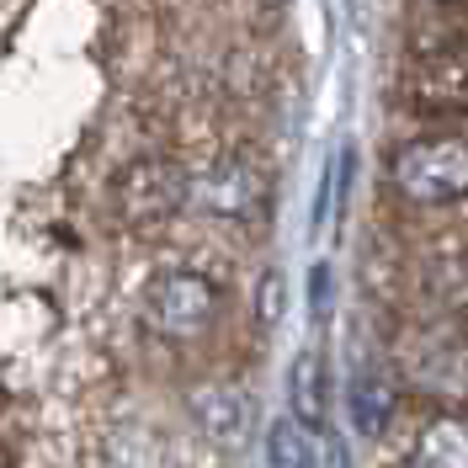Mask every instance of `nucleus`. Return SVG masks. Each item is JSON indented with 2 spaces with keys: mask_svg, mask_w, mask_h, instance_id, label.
Wrapping results in <instances>:
<instances>
[{
  "mask_svg": "<svg viewBox=\"0 0 468 468\" xmlns=\"http://www.w3.org/2000/svg\"><path fill=\"white\" fill-rule=\"evenodd\" d=\"M218 309H224V292L207 282L203 271H192V266H165V271H154L144 282V298H139V314L154 335H165V341H197L213 330L218 320Z\"/></svg>",
  "mask_w": 468,
  "mask_h": 468,
  "instance_id": "f257e3e1",
  "label": "nucleus"
},
{
  "mask_svg": "<svg viewBox=\"0 0 468 468\" xmlns=\"http://www.w3.org/2000/svg\"><path fill=\"white\" fill-rule=\"evenodd\" d=\"M394 192L437 207L468 197V133H420L394 154Z\"/></svg>",
  "mask_w": 468,
  "mask_h": 468,
  "instance_id": "f03ea898",
  "label": "nucleus"
},
{
  "mask_svg": "<svg viewBox=\"0 0 468 468\" xmlns=\"http://www.w3.org/2000/svg\"><path fill=\"white\" fill-rule=\"evenodd\" d=\"M410 101L426 112H468V37L437 43L410 64Z\"/></svg>",
  "mask_w": 468,
  "mask_h": 468,
  "instance_id": "7ed1b4c3",
  "label": "nucleus"
},
{
  "mask_svg": "<svg viewBox=\"0 0 468 468\" xmlns=\"http://www.w3.org/2000/svg\"><path fill=\"white\" fill-rule=\"evenodd\" d=\"M117 203L128 224H160L186 207V171L176 160H144L117 181Z\"/></svg>",
  "mask_w": 468,
  "mask_h": 468,
  "instance_id": "20e7f679",
  "label": "nucleus"
},
{
  "mask_svg": "<svg viewBox=\"0 0 468 468\" xmlns=\"http://www.w3.org/2000/svg\"><path fill=\"white\" fill-rule=\"evenodd\" d=\"M186 203H197L203 213H218V218H245L261 203V171L245 154H229L207 171L186 176Z\"/></svg>",
  "mask_w": 468,
  "mask_h": 468,
  "instance_id": "39448f33",
  "label": "nucleus"
},
{
  "mask_svg": "<svg viewBox=\"0 0 468 468\" xmlns=\"http://www.w3.org/2000/svg\"><path fill=\"white\" fill-rule=\"evenodd\" d=\"M394 415V367L378 351H356L346 373V420L356 437H383Z\"/></svg>",
  "mask_w": 468,
  "mask_h": 468,
  "instance_id": "423d86ee",
  "label": "nucleus"
},
{
  "mask_svg": "<svg viewBox=\"0 0 468 468\" xmlns=\"http://www.w3.org/2000/svg\"><path fill=\"white\" fill-rule=\"evenodd\" d=\"M192 415H197V431H203L213 447L234 452L239 441L250 437V399L234 388V383H207L192 394Z\"/></svg>",
  "mask_w": 468,
  "mask_h": 468,
  "instance_id": "0eeeda50",
  "label": "nucleus"
},
{
  "mask_svg": "<svg viewBox=\"0 0 468 468\" xmlns=\"http://www.w3.org/2000/svg\"><path fill=\"white\" fill-rule=\"evenodd\" d=\"M324 356L320 351H298L288 367V410L298 426H309V431H320L324 426Z\"/></svg>",
  "mask_w": 468,
  "mask_h": 468,
  "instance_id": "6e6552de",
  "label": "nucleus"
},
{
  "mask_svg": "<svg viewBox=\"0 0 468 468\" xmlns=\"http://www.w3.org/2000/svg\"><path fill=\"white\" fill-rule=\"evenodd\" d=\"M266 468H324L320 431L298 426L292 415L271 420V431H266Z\"/></svg>",
  "mask_w": 468,
  "mask_h": 468,
  "instance_id": "1a4fd4ad",
  "label": "nucleus"
},
{
  "mask_svg": "<svg viewBox=\"0 0 468 468\" xmlns=\"http://www.w3.org/2000/svg\"><path fill=\"white\" fill-rule=\"evenodd\" d=\"M410 468H468V426L463 420H431L415 437Z\"/></svg>",
  "mask_w": 468,
  "mask_h": 468,
  "instance_id": "9d476101",
  "label": "nucleus"
},
{
  "mask_svg": "<svg viewBox=\"0 0 468 468\" xmlns=\"http://www.w3.org/2000/svg\"><path fill=\"white\" fill-rule=\"evenodd\" d=\"M437 282H441V298L468 314V261H452V266H437Z\"/></svg>",
  "mask_w": 468,
  "mask_h": 468,
  "instance_id": "9b49d317",
  "label": "nucleus"
},
{
  "mask_svg": "<svg viewBox=\"0 0 468 468\" xmlns=\"http://www.w3.org/2000/svg\"><path fill=\"white\" fill-rule=\"evenodd\" d=\"M309 309H314V330H324L330 324V266H314L309 271Z\"/></svg>",
  "mask_w": 468,
  "mask_h": 468,
  "instance_id": "f8f14e48",
  "label": "nucleus"
},
{
  "mask_svg": "<svg viewBox=\"0 0 468 468\" xmlns=\"http://www.w3.org/2000/svg\"><path fill=\"white\" fill-rule=\"evenodd\" d=\"M266 309H261V324H277V314H282V277L277 271H266Z\"/></svg>",
  "mask_w": 468,
  "mask_h": 468,
  "instance_id": "ddd939ff",
  "label": "nucleus"
}]
</instances>
